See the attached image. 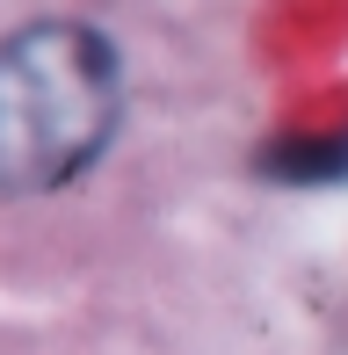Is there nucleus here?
Listing matches in <instances>:
<instances>
[{
    "label": "nucleus",
    "instance_id": "nucleus-1",
    "mask_svg": "<svg viewBox=\"0 0 348 355\" xmlns=\"http://www.w3.org/2000/svg\"><path fill=\"white\" fill-rule=\"evenodd\" d=\"M123 116L116 44L87 22H29L0 37V196L80 182Z\"/></svg>",
    "mask_w": 348,
    "mask_h": 355
},
{
    "label": "nucleus",
    "instance_id": "nucleus-2",
    "mask_svg": "<svg viewBox=\"0 0 348 355\" xmlns=\"http://www.w3.org/2000/svg\"><path fill=\"white\" fill-rule=\"evenodd\" d=\"M261 167L276 182H305V189H327V182H348V131H320V138H283L261 153Z\"/></svg>",
    "mask_w": 348,
    "mask_h": 355
}]
</instances>
